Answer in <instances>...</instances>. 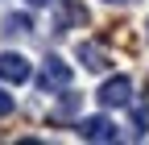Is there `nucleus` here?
Returning <instances> with one entry per match:
<instances>
[{
	"label": "nucleus",
	"instance_id": "12",
	"mask_svg": "<svg viewBox=\"0 0 149 145\" xmlns=\"http://www.w3.org/2000/svg\"><path fill=\"white\" fill-rule=\"evenodd\" d=\"M145 29H149V21H145Z\"/></svg>",
	"mask_w": 149,
	"mask_h": 145
},
{
	"label": "nucleus",
	"instance_id": "11",
	"mask_svg": "<svg viewBox=\"0 0 149 145\" xmlns=\"http://www.w3.org/2000/svg\"><path fill=\"white\" fill-rule=\"evenodd\" d=\"M108 4H124V0H108Z\"/></svg>",
	"mask_w": 149,
	"mask_h": 145
},
{
	"label": "nucleus",
	"instance_id": "4",
	"mask_svg": "<svg viewBox=\"0 0 149 145\" xmlns=\"http://www.w3.org/2000/svg\"><path fill=\"white\" fill-rule=\"evenodd\" d=\"M0 79L4 83H29L33 79V66H29V58H21V54H0Z\"/></svg>",
	"mask_w": 149,
	"mask_h": 145
},
{
	"label": "nucleus",
	"instance_id": "3",
	"mask_svg": "<svg viewBox=\"0 0 149 145\" xmlns=\"http://www.w3.org/2000/svg\"><path fill=\"white\" fill-rule=\"evenodd\" d=\"M37 87L42 91H58V87H70V66L62 58H46L42 75H37Z\"/></svg>",
	"mask_w": 149,
	"mask_h": 145
},
{
	"label": "nucleus",
	"instance_id": "2",
	"mask_svg": "<svg viewBox=\"0 0 149 145\" xmlns=\"http://www.w3.org/2000/svg\"><path fill=\"white\" fill-rule=\"evenodd\" d=\"M74 133H79L83 141H120L116 124H112L108 116H87V120H79V124H74Z\"/></svg>",
	"mask_w": 149,
	"mask_h": 145
},
{
	"label": "nucleus",
	"instance_id": "5",
	"mask_svg": "<svg viewBox=\"0 0 149 145\" xmlns=\"http://www.w3.org/2000/svg\"><path fill=\"white\" fill-rule=\"evenodd\" d=\"M74 58H79L87 70H95V75L112 66V62H108V50H104V46H95V42H79V46H74Z\"/></svg>",
	"mask_w": 149,
	"mask_h": 145
},
{
	"label": "nucleus",
	"instance_id": "1",
	"mask_svg": "<svg viewBox=\"0 0 149 145\" xmlns=\"http://www.w3.org/2000/svg\"><path fill=\"white\" fill-rule=\"evenodd\" d=\"M95 96H100L104 108H124L128 100H133V83H128V75H112V79H104V87Z\"/></svg>",
	"mask_w": 149,
	"mask_h": 145
},
{
	"label": "nucleus",
	"instance_id": "6",
	"mask_svg": "<svg viewBox=\"0 0 149 145\" xmlns=\"http://www.w3.org/2000/svg\"><path fill=\"white\" fill-rule=\"evenodd\" d=\"M87 21V8L79 4V0H58V13H54V29H70V25H83Z\"/></svg>",
	"mask_w": 149,
	"mask_h": 145
},
{
	"label": "nucleus",
	"instance_id": "9",
	"mask_svg": "<svg viewBox=\"0 0 149 145\" xmlns=\"http://www.w3.org/2000/svg\"><path fill=\"white\" fill-rule=\"evenodd\" d=\"M13 108H17V104H13V96L0 87V116H13Z\"/></svg>",
	"mask_w": 149,
	"mask_h": 145
},
{
	"label": "nucleus",
	"instance_id": "8",
	"mask_svg": "<svg viewBox=\"0 0 149 145\" xmlns=\"http://www.w3.org/2000/svg\"><path fill=\"white\" fill-rule=\"evenodd\" d=\"M133 120L141 133H149V104H133Z\"/></svg>",
	"mask_w": 149,
	"mask_h": 145
},
{
	"label": "nucleus",
	"instance_id": "7",
	"mask_svg": "<svg viewBox=\"0 0 149 145\" xmlns=\"http://www.w3.org/2000/svg\"><path fill=\"white\" fill-rule=\"evenodd\" d=\"M29 29H33V21H29L25 13H8L4 17V33H8V38H25Z\"/></svg>",
	"mask_w": 149,
	"mask_h": 145
},
{
	"label": "nucleus",
	"instance_id": "10",
	"mask_svg": "<svg viewBox=\"0 0 149 145\" xmlns=\"http://www.w3.org/2000/svg\"><path fill=\"white\" fill-rule=\"evenodd\" d=\"M29 4H33V8H46V4H54V0H29Z\"/></svg>",
	"mask_w": 149,
	"mask_h": 145
}]
</instances>
